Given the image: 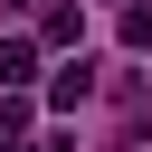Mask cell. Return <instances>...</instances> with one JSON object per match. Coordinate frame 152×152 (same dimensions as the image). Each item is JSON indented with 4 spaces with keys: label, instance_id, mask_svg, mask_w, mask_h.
Instances as JSON below:
<instances>
[{
    "label": "cell",
    "instance_id": "3957f363",
    "mask_svg": "<svg viewBox=\"0 0 152 152\" xmlns=\"http://www.w3.org/2000/svg\"><path fill=\"white\" fill-rule=\"evenodd\" d=\"M38 38H48V48H76V38H86V10H48Z\"/></svg>",
    "mask_w": 152,
    "mask_h": 152
},
{
    "label": "cell",
    "instance_id": "5b68a950",
    "mask_svg": "<svg viewBox=\"0 0 152 152\" xmlns=\"http://www.w3.org/2000/svg\"><path fill=\"white\" fill-rule=\"evenodd\" d=\"M0 10H28V0H0Z\"/></svg>",
    "mask_w": 152,
    "mask_h": 152
},
{
    "label": "cell",
    "instance_id": "7a4b0ae2",
    "mask_svg": "<svg viewBox=\"0 0 152 152\" xmlns=\"http://www.w3.org/2000/svg\"><path fill=\"white\" fill-rule=\"evenodd\" d=\"M28 76H38V48H28V38H10V48H0V95H19Z\"/></svg>",
    "mask_w": 152,
    "mask_h": 152
},
{
    "label": "cell",
    "instance_id": "6da1fadb",
    "mask_svg": "<svg viewBox=\"0 0 152 152\" xmlns=\"http://www.w3.org/2000/svg\"><path fill=\"white\" fill-rule=\"evenodd\" d=\"M86 95H95V57H66V66L48 76V104H57V114H76Z\"/></svg>",
    "mask_w": 152,
    "mask_h": 152
},
{
    "label": "cell",
    "instance_id": "277c9868",
    "mask_svg": "<svg viewBox=\"0 0 152 152\" xmlns=\"http://www.w3.org/2000/svg\"><path fill=\"white\" fill-rule=\"evenodd\" d=\"M114 38H124V48H152V10H142V0H124V19H114Z\"/></svg>",
    "mask_w": 152,
    "mask_h": 152
}]
</instances>
